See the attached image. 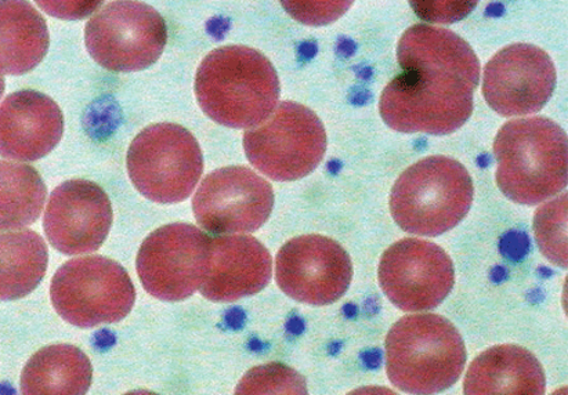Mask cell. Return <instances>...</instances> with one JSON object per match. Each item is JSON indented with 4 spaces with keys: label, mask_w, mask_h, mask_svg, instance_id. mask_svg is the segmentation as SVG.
Masks as SVG:
<instances>
[{
    "label": "cell",
    "mask_w": 568,
    "mask_h": 395,
    "mask_svg": "<svg viewBox=\"0 0 568 395\" xmlns=\"http://www.w3.org/2000/svg\"><path fill=\"white\" fill-rule=\"evenodd\" d=\"M396 77L382 92V120L402 133L449 134L474 112L480 61L465 39L444 28L418 24L398 42Z\"/></svg>",
    "instance_id": "6da1fadb"
},
{
    "label": "cell",
    "mask_w": 568,
    "mask_h": 395,
    "mask_svg": "<svg viewBox=\"0 0 568 395\" xmlns=\"http://www.w3.org/2000/svg\"><path fill=\"white\" fill-rule=\"evenodd\" d=\"M195 94L211 120L227 128L253 129L277 109L280 79L266 55L257 50L224 47L202 61Z\"/></svg>",
    "instance_id": "7a4b0ae2"
},
{
    "label": "cell",
    "mask_w": 568,
    "mask_h": 395,
    "mask_svg": "<svg viewBox=\"0 0 568 395\" xmlns=\"http://www.w3.org/2000/svg\"><path fill=\"white\" fill-rule=\"evenodd\" d=\"M497 184L520 205H537L567 185V134L545 117L506 122L494 141Z\"/></svg>",
    "instance_id": "3957f363"
},
{
    "label": "cell",
    "mask_w": 568,
    "mask_h": 395,
    "mask_svg": "<svg viewBox=\"0 0 568 395\" xmlns=\"http://www.w3.org/2000/svg\"><path fill=\"white\" fill-rule=\"evenodd\" d=\"M386 372L404 393L436 394L459 381L466 364L463 336L437 314L397 321L386 337Z\"/></svg>",
    "instance_id": "277c9868"
},
{
    "label": "cell",
    "mask_w": 568,
    "mask_h": 395,
    "mask_svg": "<svg viewBox=\"0 0 568 395\" xmlns=\"http://www.w3.org/2000/svg\"><path fill=\"white\" fill-rule=\"evenodd\" d=\"M474 194V182L463 163L427 156L397 179L390 194L392 216L409 234L438 236L463 222Z\"/></svg>",
    "instance_id": "5b68a950"
},
{
    "label": "cell",
    "mask_w": 568,
    "mask_h": 395,
    "mask_svg": "<svg viewBox=\"0 0 568 395\" xmlns=\"http://www.w3.org/2000/svg\"><path fill=\"white\" fill-rule=\"evenodd\" d=\"M50 297L67 323L93 328L125 320L136 301V290L122 265L89 256L65 263L54 274Z\"/></svg>",
    "instance_id": "8992f818"
},
{
    "label": "cell",
    "mask_w": 568,
    "mask_h": 395,
    "mask_svg": "<svg viewBox=\"0 0 568 395\" xmlns=\"http://www.w3.org/2000/svg\"><path fill=\"white\" fill-rule=\"evenodd\" d=\"M247 160L275 182L308 176L322 163L326 133L322 120L307 107L283 101L273 115L244 134Z\"/></svg>",
    "instance_id": "52a82bcc"
},
{
    "label": "cell",
    "mask_w": 568,
    "mask_h": 395,
    "mask_svg": "<svg viewBox=\"0 0 568 395\" xmlns=\"http://www.w3.org/2000/svg\"><path fill=\"white\" fill-rule=\"evenodd\" d=\"M128 172L134 188L149 200L178 203L193 194L204 172V158L187 129L159 123L133 140Z\"/></svg>",
    "instance_id": "ba28073f"
},
{
    "label": "cell",
    "mask_w": 568,
    "mask_h": 395,
    "mask_svg": "<svg viewBox=\"0 0 568 395\" xmlns=\"http://www.w3.org/2000/svg\"><path fill=\"white\" fill-rule=\"evenodd\" d=\"M84 41L95 63L114 72L156 63L168 41L162 16L142 2H111L88 22Z\"/></svg>",
    "instance_id": "9c48e42d"
},
{
    "label": "cell",
    "mask_w": 568,
    "mask_h": 395,
    "mask_svg": "<svg viewBox=\"0 0 568 395\" xmlns=\"http://www.w3.org/2000/svg\"><path fill=\"white\" fill-rule=\"evenodd\" d=\"M212 239L191 224H169L143 242L138 273L144 290L165 302L185 301L210 275Z\"/></svg>",
    "instance_id": "30bf717a"
},
{
    "label": "cell",
    "mask_w": 568,
    "mask_h": 395,
    "mask_svg": "<svg viewBox=\"0 0 568 395\" xmlns=\"http://www.w3.org/2000/svg\"><path fill=\"white\" fill-rule=\"evenodd\" d=\"M273 206L272 185L243 166L211 173L193 201L196 222L213 235L253 233L267 222Z\"/></svg>",
    "instance_id": "8fae6325"
},
{
    "label": "cell",
    "mask_w": 568,
    "mask_h": 395,
    "mask_svg": "<svg viewBox=\"0 0 568 395\" xmlns=\"http://www.w3.org/2000/svg\"><path fill=\"white\" fill-rule=\"evenodd\" d=\"M379 284L403 312H427L440 306L453 291L454 264L447 252L433 242L402 240L382 256Z\"/></svg>",
    "instance_id": "7c38bea8"
},
{
    "label": "cell",
    "mask_w": 568,
    "mask_h": 395,
    "mask_svg": "<svg viewBox=\"0 0 568 395\" xmlns=\"http://www.w3.org/2000/svg\"><path fill=\"white\" fill-rule=\"evenodd\" d=\"M352 276L351 256L328 236H297L281 247L275 261L281 291L311 306L339 301L351 286Z\"/></svg>",
    "instance_id": "4fadbf2b"
},
{
    "label": "cell",
    "mask_w": 568,
    "mask_h": 395,
    "mask_svg": "<svg viewBox=\"0 0 568 395\" xmlns=\"http://www.w3.org/2000/svg\"><path fill=\"white\" fill-rule=\"evenodd\" d=\"M556 87L554 60L541 48L516 43L499 50L485 68L483 95L503 117L536 114Z\"/></svg>",
    "instance_id": "5bb4252c"
},
{
    "label": "cell",
    "mask_w": 568,
    "mask_h": 395,
    "mask_svg": "<svg viewBox=\"0 0 568 395\" xmlns=\"http://www.w3.org/2000/svg\"><path fill=\"white\" fill-rule=\"evenodd\" d=\"M111 224L109 195L88 180H70L59 185L50 195L43 220L50 245L69 256L100 250Z\"/></svg>",
    "instance_id": "9a60e30c"
},
{
    "label": "cell",
    "mask_w": 568,
    "mask_h": 395,
    "mask_svg": "<svg viewBox=\"0 0 568 395\" xmlns=\"http://www.w3.org/2000/svg\"><path fill=\"white\" fill-rule=\"evenodd\" d=\"M63 132V112L47 94L21 90L0 104V155L8 160H41L55 149Z\"/></svg>",
    "instance_id": "2e32d148"
},
{
    "label": "cell",
    "mask_w": 568,
    "mask_h": 395,
    "mask_svg": "<svg viewBox=\"0 0 568 395\" xmlns=\"http://www.w3.org/2000/svg\"><path fill=\"white\" fill-rule=\"evenodd\" d=\"M273 262L266 246L250 235H219L212 240L210 275L201 287L212 302H235L267 286Z\"/></svg>",
    "instance_id": "e0dca14e"
},
{
    "label": "cell",
    "mask_w": 568,
    "mask_h": 395,
    "mask_svg": "<svg viewBox=\"0 0 568 395\" xmlns=\"http://www.w3.org/2000/svg\"><path fill=\"white\" fill-rule=\"evenodd\" d=\"M545 372L536 355L514 344L495 346L470 364L464 383L469 395H541Z\"/></svg>",
    "instance_id": "ac0fdd59"
},
{
    "label": "cell",
    "mask_w": 568,
    "mask_h": 395,
    "mask_svg": "<svg viewBox=\"0 0 568 395\" xmlns=\"http://www.w3.org/2000/svg\"><path fill=\"white\" fill-rule=\"evenodd\" d=\"M47 21L28 2H0V75H22L49 49Z\"/></svg>",
    "instance_id": "d6986e66"
},
{
    "label": "cell",
    "mask_w": 568,
    "mask_h": 395,
    "mask_svg": "<svg viewBox=\"0 0 568 395\" xmlns=\"http://www.w3.org/2000/svg\"><path fill=\"white\" fill-rule=\"evenodd\" d=\"M93 368L88 355L70 344L39 350L21 375L22 394H87Z\"/></svg>",
    "instance_id": "ffe728a7"
},
{
    "label": "cell",
    "mask_w": 568,
    "mask_h": 395,
    "mask_svg": "<svg viewBox=\"0 0 568 395\" xmlns=\"http://www.w3.org/2000/svg\"><path fill=\"white\" fill-rule=\"evenodd\" d=\"M49 263L48 246L31 230L0 231V301H17L41 284Z\"/></svg>",
    "instance_id": "44dd1931"
},
{
    "label": "cell",
    "mask_w": 568,
    "mask_h": 395,
    "mask_svg": "<svg viewBox=\"0 0 568 395\" xmlns=\"http://www.w3.org/2000/svg\"><path fill=\"white\" fill-rule=\"evenodd\" d=\"M47 196V185L36 169L0 161V230H20L36 223Z\"/></svg>",
    "instance_id": "7402d4cb"
},
{
    "label": "cell",
    "mask_w": 568,
    "mask_h": 395,
    "mask_svg": "<svg viewBox=\"0 0 568 395\" xmlns=\"http://www.w3.org/2000/svg\"><path fill=\"white\" fill-rule=\"evenodd\" d=\"M567 193L545 203L534 216V234L544 256L567 269Z\"/></svg>",
    "instance_id": "603a6c76"
},
{
    "label": "cell",
    "mask_w": 568,
    "mask_h": 395,
    "mask_svg": "<svg viewBox=\"0 0 568 395\" xmlns=\"http://www.w3.org/2000/svg\"><path fill=\"white\" fill-rule=\"evenodd\" d=\"M235 394H307V385L300 372L273 363L247 372Z\"/></svg>",
    "instance_id": "cb8c5ba5"
},
{
    "label": "cell",
    "mask_w": 568,
    "mask_h": 395,
    "mask_svg": "<svg viewBox=\"0 0 568 395\" xmlns=\"http://www.w3.org/2000/svg\"><path fill=\"white\" fill-rule=\"evenodd\" d=\"M283 6L303 24L325 26L339 19L352 2H284Z\"/></svg>",
    "instance_id": "d4e9b609"
},
{
    "label": "cell",
    "mask_w": 568,
    "mask_h": 395,
    "mask_svg": "<svg viewBox=\"0 0 568 395\" xmlns=\"http://www.w3.org/2000/svg\"><path fill=\"white\" fill-rule=\"evenodd\" d=\"M410 6H413L422 19L438 22V24H452V22H457L464 19L465 16H468L476 8L477 3L410 2Z\"/></svg>",
    "instance_id": "484cf974"
},
{
    "label": "cell",
    "mask_w": 568,
    "mask_h": 395,
    "mask_svg": "<svg viewBox=\"0 0 568 395\" xmlns=\"http://www.w3.org/2000/svg\"><path fill=\"white\" fill-rule=\"evenodd\" d=\"M4 92V79L2 75H0V98H2Z\"/></svg>",
    "instance_id": "4316f807"
}]
</instances>
